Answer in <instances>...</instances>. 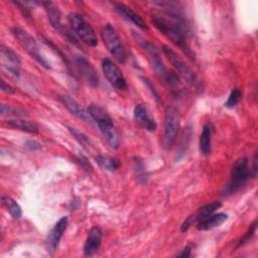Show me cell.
I'll return each instance as SVG.
<instances>
[{
	"label": "cell",
	"instance_id": "cell-10",
	"mask_svg": "<svg viewBox=\"0 0 258 258\" xmlns=\"http://www.w3.org/2000/svg\"><path fill=\"white\" fill-rule=\"evenodd\" d=\"M102 71L107 79L108 83L117 90H125L127 88L126 80L119 69V67L113 62L110 58L106 57L102 60Z\"/></svg>",
	"mask_w": 258,
	"mask_h": 258
},
{
	"label": "cell",
	"instance_id": "cell-29",
	"mask_svg": "<svg viewBox=\"0 0 258 258\" xmlns=\"http://www.w3.org/2000/svg\"><path fill=\"white\" fill-rule=\"evenodd\" d=\"M76 161L86 170V171H91L93 169V166L91 165V163L89 162V160L83 156V155H78L76 157Z\"/></svg>",
	"mask_w": 258,
	"mask_h": 258
},
{
	"label": "cell",
	"instance_id": "cell-23",
	"mask_svg": "<svg viewBox=\"0 0 258 258\" xmlns=\"http://www.w3.org/2000/svg\"><path fill=\"white\" fill-rule=\"evenodd\" d=\"M96 162L99 164L100 167L103 169L114 171L120 166V161L118 158L110 157V156H104V155H98L96 156Z\"/></svg>",
	"mask_w": 258,
	"mask_h": 258
},
{
	"label": "cell",
	"instance_id": "cell-24",
	"mask_svg": "<svg viewBox=\"0 0 258 258\" xmlns=\"http://www.w3.org/2000/svg\"><path fill=\"white\" fill-rule=\"evenodd\" d=\"M2 204L4 205V207L7 209L9 214L14 219H19L21 217L22 210H21L20 206L18 205V203L15 200H13L12 198H10L8 196H3L2 197Z\"/></svg>",
	"mask_w": 258,
	"mask_h": 258
},
{
	"label": "cell",
	"instance_id": "cell-15",
	"mask_svg": "<svg viewBox=\"0 0 258 258\" xmlns=\"http://www.w3.org/2000/svg\"><path fill=\"white\" fill-rule=\"evenodd\" d=\"M103 238V232L98 226H94L90 229L87 240L84 245V254L86 256L94 255L100 248Z\"/></svg>",
	"mask_w": 258,
	"mask_h": 258
},
{
	"label": "cell",
	"instance_id": "cell-3",
	"mask_svg": "<svg viewBox=\"0 0 258 258\" xmlns=\"http://www.w3.org/2000/svg\"><path fill=\"white\" fill-rule=\"evenodd\" d=\"M162 50L166 58L169 60V62L174 68L175 72L197 92H202L204 89V86L201 82V80L197 77V75L190 70V68L184 62V60L170 47L163 45Z\"/></svg>",
	"mask_w": 258,
	"mask_h": 258
},
{
	"label": "cell",
	"instance_id": "cell-4",
	"mask_svg": "<svg viewBox=\"0 0 258 258\" xmlns=\"http://www.w3.org/2000/svg\"><path fill=\"white\" fill-rule=\"evenodd\" d=\"M251 176V170L248 166V158L242 156L238 158L231 171V181L227 184L224 195H232L241 188Z\"/></svg>",
	"mask_w": 258,
	"mask_h": 258
},
{
	"label": "cell",
	"instance_id": "cell-28",
	"mask_svg": "<svg viewBox=\"0 0 258 258\" xmlns=\"http://www.w3.org/2000/svg\"><path fill=\"white\" fill-rule=\"evenodd\" d=\"M256 229H257V221L255 220V221L251 224V226L249 227L248 231L244 234V236H243V237L240 239V241L238 242V244H237V248H238V247H241V246H242V245H244L247 241H249V240L254 236V233H255Z\"/></svg>",
	"mask_w": 258,
	"mask_h": 258
},
{
	"label": "cell",
	"instance_id": "cell-12",
	"mask_svg": "<svg viewBox=\"0 0 258 258\" xmlns=\"http://www.w3.org/2000/svg\"><path fill=\"white\" fill-rule=\"evenodd\" d=\"M67 226H68V217H61L48 233V236L46 239V249L49 253H53L56 250L59 244V241L67 229Z\"/></svg>",
	"mask_w": 258,
	"mask_h": 258
},
{
	"label": "cell",
	"instance_id": "cell-14",
	"mask_svg": "<svg viewBox=\"0 0 258 258\" xmlns=\"http://www.w3.org/2000/svg\"><path fill=\"white\" fill-rule=\"evenodd\" d=\"M76 64L78 67L79 72L84 77L86 82L93 88H96L99 84V78L97 75L96 70L91 64L90 61H88L84 56L78 55L76 57Z\"/></svg>",
	"mask_w": 258,
	"mask_h": 258
},
{
	"label": "cell",
	"instance_id": "cell-27",
	"mask_svg": "<svg viewBox=\"0 0 258 258\" xmlns=\"http://www.w3.org/2000/svg\"><path fill=\"white\" fill-rule=\"evenodd\" d=\"M1 115H8V116H16V117H21L25 115L23 110H20L15 107H11L9 105L1 104Z\"/></svg>",
	"mask_w": 258,
	"mask_h": 258
},
{
	"label": "cell",
	"instance_id": "cell-6",
	"mask_svg": "<svg viewBox=\"0 0 258 258\" xmlns=\"http://www.w3.org/2000/svg\"><path fill=\"white\" fill-rule=\"evenodd\" d=\"M101 36L104 44L106 45L108 51L120 62H125L126 60V50L121 41V38L116 31V29L107 23L103 26L101 30Z\"/></svg>",
	"mask_w": 258,
	"mask_h": 258
},
{
	"label": "cell",
	"instance_id": "cell-31",
	"mask_svg": "<svg viewBox=\"0 0 258 258\" xmlns=\"http://www.w3.org/2000/svg\"><path fill=\"white\" fill-rule=\"evenodd\" d=\"M1 90H2V92L6 93V94H13V93H15V90L10 85L6 84L4 82V80H1Z\"/></svg>",
	"mask_w": 258,
	"mask_h": 258
},
{
	"label": "cell",
	"instance_id": "cell-19",
	"mask_svg": "<svg viewBox=\"0 0 258 258\" xmlns=\"http://www.w3.org/2000/svg\"><path fill=\"white\" fill-rule=\"evenodd\" d=\"M41 4L44 6V9L47 12L48 19H49V22H50L51 26L55 30H57L60 34H62L67 27H64L61 24V21H60V11H59L58 7L54 3H52V2H42Z\"/></svg>",
	"mask_w": 258,
	"mask_h": 258
},
{
	"label": "cell",
	"instance_id": "cell-2",
	"mask_svg": "<svg viewBox=\"0 0 258 258\" xmlns=\"http://www.w3.org/2000/svg\"><path fill=\"white\" fill-rule=\"evenodd\" d=\"M88 112L92 120L97 123L101 133L103 134L108 144L112 148L117 149L119 147V136L112 118L102 107L96 104H91L88 108Z\"/></svg>",
	"mask_w": 258,
	"mask_h": 258
},
{
	"label": "cell",
	"instance_id": "cell-33",
	"mask_svg": "<svg viewBox=\"0 0 258 258\" xmlns=\"http://www.w3.org/2000/svg\"><path fill=\"white\" fill-rule=\"evenodd\" d=\"M26 146L29 147V148H31V149H39V148H40V144L37 143V142L34 141V140L28 141V142L26 143Z\"/></svg>",
	"mask_w": 258,
	"mask_h": 258
},
{
	"label": "cell",
	"instance_id": "cell-25",
	"mask_svg": "<svg viewBox=\"0 0 258 258\" xmlns=\"http://www.w3.org/2000/svg\"><path fill=\"white\" fill-rule=\"evenodd\" d=\"M69 130H70L71 134L73 135V137L79 143H81L84 147H89L91 145V141H90L89 137L86 134H84L83 132L79 131L77 128H74V127H69Z\"/></svg>",
	"mask_w": 258,
	"mask_h": 258
},
{
	"label": "cell",
	"instance_id": "cell-1",
	"mask_svg": "<svg viewBox=\"0 0 258 258\" xmlns=\"http://www.w3.org/2000/svg\"><path fill=\"white\" fill-rule=\"evenodd\" d=\"M152 23L171 42L183 50L188 57L195 58L186 37V25L179 16L170 12L154 15L152 17Z\"/></svg>",
	"mask_w": 258,
	"mask_h": 258
},
{
	"label": "cell",
	"instance_id": "cell-17",
	"mask_svg": "<svg viewBox=\"0 0 258 258\" xmlns=\"http://www.w3.org/2000/svg\"><path fill=\"white\" fill-rule=\"evenodd\" d=\"M134 118H135L136 122L141 127H143L144 129H146L148 131H151V132L156 130V127H157L156 122L149 115L145 105L137 104L135 106V108H134Z\"/></svg>",
	"mask_w": 258,
	"mask_h": 258
},
{
	"label": "cell",
	"instance_id": "cell-13",
	"mask_svg": "<svg viewBox=\"0 0 258 258\" xmlns=\"http://www.w3.org/2000/svg\"><path fill=\"white\" fill-rule=\"evenodd\" d=\"M221 206H222V204L220 202H217V201L205 205L204 207L199 209V211L195 215L189 216L188 218H186V220L181 225V228H180L181 232H185L194 223H198L200 220H202V219L206 218L207 216L215 213L218 209L221 208Z\"/></svg>",
	"mask_w": 258,
	"mask_h": 258
},
{
	"label": "cell",
	"instance_id": "cell-21",
	"mask_svg": "<svg viewBox=\"0 0 258 258\" xmlns=\"http://www.w3.org/2000/svg\"><path fill=\"white\" fill-rule=\"evenodd\" d=\"M212 125L205 124L200 136V151L204 155H209L212 151Z\"/></svg>",
	"mask_w": 258,
	"mask_h": 258
},
{
	"label": "cell",
	"instance_id": "cell-9",
	"mask_svg": "<svg viewBox=\"0 0 258 258\" xmlns=\"http://www.w3.org/2000/svg\"><path fill=\"white\" fill-rule=\"evenodd\" d=\"M134 36L136 38V40L140 43V45L142 46V48L146 51V53L148 54V57H149V60H150V63L153 68V70L156 72V74L159 76L160 79L163 80L164 83H166L171 75L172 72H168L166 70V68L164 67L161 58H160V55H159V52L157 51L156 47L150 43L149 41H147L146 39L142 38L140 35L134 33Z\"/></svg>",
	"mask_w": 258,
	"mask_h": 258
},
{
	"label": "cell",
	"instance_id": "cell-8",
	"mask_svg": "<svg viewBox=\"0 0 258 258\" xmlns=\"http://www.w3.org/2000/svg\"><path fill=\"white\" fill-rule=\"evenodd\" d=\"M179 129V113L175 107H168L165 111L163 144L166 149H170L174 144Z\"/></svg>",
	"mask_w": 258,
	"mask_h": 258
},
{
	"label": "cell",
	"instance_id": "cell-7",
	"mask_svg": "<svg viewBox=\"0 0 258 258\" xmlns=\"http://www.w3.org/2000/svg\"><path fill=\"white\" fill-rule=\"evenodd\" d=\"M70 24L72 25L75 34L89 46H96L98 44V39L92 26L84 19V17L79 13H70L69 16Z\"/></svg>",
	"mask_w": 258,
	"mask_h": 258
},
{
	"label": "cell",
	"instance_id": "cell-18",
	"mask_svg": "<svg viewBox=\"0 0 258 258\" xmlns=\"http://www.w3.org/2000/svg\"><path fill=\"white\" fill-rule=\"evenodd\" d=\"M228 220V215L225 213H218V214H211L207 216L206 218L200 220L197 223V229L201 231H207L211 230L213 228L219 227L224 222Z\"/></svg>",
	"mask_w": 258,
	"mask_h": 258
},
{
	"label": "cell",
	"instance_id": "cell-5",
	"mask_svg": "<svg viewBox=\"0 0 258 258\" xmlns=\"http://www.w3.org/2000/svg\"><path fill=\"white\" fill-rule=\"evenodd\" d=\"M14 37L17 39L19 44L26 50V52L33 57L40 66H42L45 69H49V62L44 57V55L41 53L40 48L36 42V40L25 30H23L20 27H13L11 29Z\"/></svg>",
	"mask_w": 258,
	"mask_h": 258
},
{
	"label": "cell",
	"instance_id": "cell-16",
	"mask_svg": "<svg viewBox=\"0 0 258 258\" xmlns=\"http://www.w3.org/2000/svg\"><path fill=\"white\" fill-rule=\"evenodd\" d=\"M59 101L61 104L69 110L70 113H72L74 116L86 121V122H92V118L88 112L86 111L75 99L68 95H62L59 97Z\"/></svg>",
	"mask_w": 258,
	"mask_h": 258
},
{
	"label": "cell",
	"instance_id": "cell-11",
	"mask_svg": "<svg viewBox=\"0 0 258 258\" xmlns=\"http://www.w3.org/2000/svg\"><path fill=\"white\" fill-rule=\"evenodd\" d=\"M0 62L4 70L9 72L14 77H19L21 64L20 57L14 50L3 44L0 46Z\"/></svg>",
	"mask_w": 258,
	"mask_h": 258
},
{
	"label": "cell",
	"instance_id": "cell-32",
	"mask_svg": "<svg viewBox=\"0 0 258 258\" xmlns=\"http://www.w3.org/2000/svg\"><path fill=\"white\" fill-rule=\"evenodd\" d=\"M176 256L177 257H189L190 256V250H189V248L188 247H186V248H184L180 253H178V254H176Z\"/></svg>",
	"mask_w": 258,
	"mask_h": 258
},
{
	"label": "cell",
	"instance_id": "cell-26",
	"mask_svg": "<svg viewBox=\"0 0 258 258\" xmlns=\"http://www.w3.org/2000/svg\"><path fill=\"white\" fill-rule=\"evenodd\" d=\"M241 96H242V93H241V91L238 88L233 89L231 91L230 95H229V98H228L227 102L225 103V106L227 108H230V109L236 107V105L239 103V101L241 99Z\"/></svg>",
	"mask_w": 258,
	"mask_h": 258
},
{
	"label": "cell",
	"instance_id": "cell-20",
	"mask_svg": "<svg viewBox=\"0 0 258 258\" xmlns=\"http://www.w3.org/2000/svg\"><path fill=\"white\" fill-rule=\"evenodd\" d=\"M115 7H116V10L120 14H122L126 19L131 21L137 27H139L141 29H146L147 28V25H146L145 21L137 13H135L130 7H128L127 5H125L123 3H115Z\"/></svg>",
	"mask_w": 258,
	"mask_h": 258
},
{
	"label": "cell",
	"instance_id": "cell-30",
	"mask_svg": "<svg viewBox=\"0 0 258 258\" xmlns=\"http://www.w3.org/2000/svg\"><path fill=\"white\" fill-rule=\"evenodd\" d=\"M142 80H143L144 84H146V86L150 89V91H151V93H152L153 97L155 98V100H156V101H159V95H158L157 91L155 90V88H154V87L152 86V84L150 83V81H149L148 79H145V78H142Z\"/></svg>",
	"mask_w": 258,
	"mask_h": 258
},
{
	"label": "cell",
	"instance_id": "cell-22",
	"mask_svg": "<svg viewBox=\"0 0 258 258\" xmlns=\"http://www.w3.org/2000/svg\"><path fill=\"white\" fill-rule=\"evenodd\" d=\"M6 125L13 129H17L27 133H38L37 125L33 122H30L24 119H19V118L9 119L6 121Z\"/></svg>",
	"mask_w": 258,
	"mask_h": 258
}]
</instances>
